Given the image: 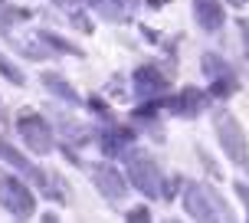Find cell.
<instances>
[{
  "instance_id": "3",
  "label": "cell",
  "mask_w": 249,
  "mask_h": 223,
  "mask_svg": "<svg viewBox=\"0 0 249 223\" xmlns=\"http://www.w3.org/2000/svg\"><path fill=\"white\" fill-rule=\"evenodd\" d=\"M128 177L141 194H148V197L161 194V171L148 154H128Z\"/></svg>"
},
{
  "instance_id": "12",
  "label": "cell",
  "mask_w": 249,
  "mask_h": 223,
  "mask_svg": "<svg viewBox=\"0 0 249 223\" xmlns=\"http://www.w3.org/2000/svg\"><path fill=\"white\" fill-rule=\"evenodd\" d=\"M128 223H151L148 207H131V210H128Z\"/></svg>"
},
{
  "instance_id": "7",
  "label": "cell",
  "mask_w": 249,
  "mask_h": 223,
  "mask_svg": "<svg viewBox=\"0 0 249 223\" xmlns=\"http://www.w3.org/2000/svg\"><path fill=\"white\" fill-rule=\"evenodd\" d=\"M164 89H167V79H164L154 66H141L135 73V92L138 95H158Z\"/></svg>"
},
{
  "instance_id": "5",
  "label": "cell",
  "mask_w": 249,
  "mask_h": 223,
  "mask_svg": "<svg viewBox=\"0 0 249 223\" xmlns=\"http://www.w3.org/2000/svg\"><path fill=\"white\" fill-rule=\"evenodd\" d=\"M92 177H95V187H99L102 194L108 200H122L124 190H128V184H124L122 171H115L112 164H95V171H92Z\"/></svg>"
},
{
  "instance_id": "15",
  "label": "cell",
  "mask_w": 249,
  "mask_h": 223,
  "mask_svg": "<svg viewBox=\"0 0 249 223\" xmlns=\"http://www.w3.org/2000/svg\"><path fill=\"white\" fill-rule=\"evenodd\" d=\"M230 3H233V7H243V3H246V0H230Z\"/></svg>"
},
{
  "instance_id": "9",
  "label": "cell",
  "mask_w": 249,
  "mask_h": 223,
  "mask_svg": "<svg viewBox=\"0 0 249 223\" xmlns=\"http://www.w3.org/2000/svg\"><path fill=\"white\" fill-rule=\"evenodd\" d=\"M92 7H95L102 17H108V20H118V17H122V0H92Z\"/></svg>"
},
{
  "instance_id": "4",
  "label": "cell",
  "mask_w": 249,
  "mask_h": 223,
  "mask_svg": "<svg viewBox=\"0 0 249 223\" xmlns=\"http://www.w3.org/2000/svg\"><path fill=\"white\" fill-rule=\"evenodd\" d=\"M203 69H207V75L216 82V86H213L216 95H230V92L236 89V75H233V69H230L216 53H207V56H203Z\"/></svg>"
},
{
  "instance_id": "11",
  "label": "cell",
  "mask_w": 249,
  "mask_h": 223,
  "mask_svg": "<svg viewBox=\"0 0 249 223\" xmlns=\"http://www.w3.org/2000/svg\"><path fill=\"white\" fill-rule=\"evenodd\" d=\"M200 102H203V95H200L197 89H187L184 95H180V105H184L180 112H194V109H200Z\"/></svg>"
},
{
  "instance_id": "16",
  "label": "cell",
  "mask_w": 249,
  "mask_h": 223,
  "mask_svg": "<svg viewBox=\"0 0 249 223\" xmlns=\"http://www.w3.org/2000/svg\"><path fill=\"white\" fill-rule=\"evenodd\" d=\"M167 223H177V220H167Z\"/></svg>"
},
{
  "instance_id": "2",
  "label": "cell",
  "mask_w": 249,
  "mask_h": 223,
  "mask_svg": "<svg viewBox=\"0 0 249 223\" xmlns=\"http://www.w3.org/2000/svg\"><path fill=\"white\" fill-rule=\"evenodd\" d=\"M213 128H216V138H220V145H223L226 158L233 164H246L249 161V145H246V131H243V125L236 122V115L220 109L213 115Z\"/></svg>"
},
{
  "instance_id": "14",
  "label": "cell",
  "mask_w": 249,
  "mask_h": 223,
  "mask_svg": "<svg viewBox=\"0 0 249 223\" xmlns=\"http://www.w3.org/2000/svg\"><path fill=\"white\" fill-rule=\"evenodd\" d=\"M7 23H10V10H7V7L0 3V33L7 30Z\"/></svg>"
},
{
  "instance_id": "6",
  "label": "cell",
  "mask_w": 249,
  "mask_h": 223,
  "mask_svg": "<svg viewBox=\"0 0 249 223\" xmlns=\"http://www.w3.org/2000/svg\"><path fill=\"white\" fill-rule=\"evenodd\" d=\"M194 17H197V23L203 33H216L220 26H223V3L220 0H194Z\"/></svg>"
},
{
  "instance_id": "1",
  "label": "cell",
  "mask_w": 249,
  "mask_h": 223,
  "mask_svg": "<svg viewBox=\"0 0 249 223\" xmlns=\"http://www.w3.org/2000/svg\"><path fill=\"white\" fill-rule=\"evenodd\" d=\"M184 207L197 223H233L230 210L223 207V200L203 184H187L184 190Z\"/></svg>"
},
{
  "instance_id": "17",
  "label": "cell",
  "mask_w": 249,
  "mask_h": 223,
  "mask_svg": "<svg viewBox=\"0 0 249 223\" xmlns=\"http://www.w3.org/2000/svg\"><path fill=\"white\" fill-rule=\"evenodd\" d=\"M246 167H249V161H246Z\"/></svg>"
},
{
  "instance_id": "8",
  "label": "cell",
  "mask_w": 249,
  "mask_h": 223,
  "mask_svg": "<svg viewBox=\"0 0 249 223\" xmlns=\"http://www.w3.org/2000/svg\"><path fill=\"white\" fill-rule=\"evenodd\" d=\"M26 131V141L33 145L36 151H50L53 148V138H50V128L39 122V118H23V125H20Z\"/></svg>"
},
{
  "instance_id": "10",
  "label": "cell",
  "mask_w": 249,
  "mask_h": 223,
  "mask_svg": "<svg viewBox=\"0 0 249 223\" xmlns=\"http://www.w3.org/2000/svg\"><path fill=\"white\" fill-rule=\"evenodd\" d=\"M43 82H46V86H50L53 92H59L62 99H69V102H79V95H75L72 89H69V86H66V82H62L59 75H46V79H43Z\"/></svg>"
},
{
  "instance_id": "13",
  "label": "cell",
  "mask_w": 249,
  "mask_h": 223,
  "mask_svg": "<svg viewBox=\"0 0 249 223\" xmlns=\"http://www.w3.org/2000/svg\"><path fill=\"white\" fill-rule=\"evenodd\" d=\"M233 187H236V194H239V200H243V204H246V210H249V187L243 184V181H236V184H233Z\"/></svg>"
}]
</instances>
